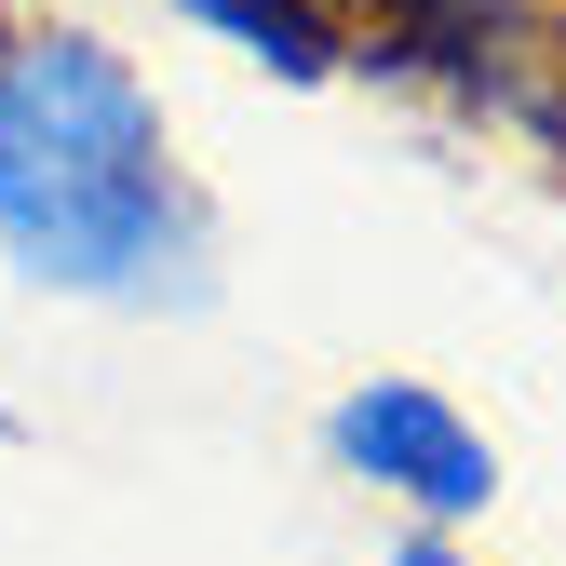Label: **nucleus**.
Masks as SVG:
<instances>
[{"label": "nucleus", "instance_id": "obj_1", "mask_svg": "<svg viewBox=\"0 0 566 566\" xmlns=\"http://www.w3.org/2000/svg\"><path fill=\"white\" fill-rule=\"evenodd\" d=\"M0 256L41 297L95 311H189L202 297V202L176 176L163 95L135 54L28 14L0 28Z\"/></svg>", "mask_w": 566, "mask_h": 566}, {"label": "nucleus", "instance_id": "obj_3", "mask_svg": "<svg viewBox=\"0 0 566 566\" xmlns=\"http://www.w3.org/2000/svg\"><path fill=\"white\" fill-rule=\"evenodd\" d=\"M189 28H217L230 54H256L270 82H337V54H350V28L324 14V0H176Z\"/></svg>", "mask_w": 566, "mask_h": 566}, {"label": "nucleus", "instance_id": "obj_4", "mask_svg": "<svg viewBox=\"0 0 566 566\" xmlns=\"http://www.w3.org/2000/svg\"><path fill=\"white\" fill-rule=\"evenodd\" d=\"M391 566H485V553H459V539H446V526H418V539H405V553H391Z\"/></svg>", "mask_w": 566, "mask_h": 566}, {"label": "nucleus", "instance_id": "obj_2", "mask_svg": "<svg viewBox=\"0 0 566 566\" xmlns=\"http://www.w3.org/2000/svg\"><path fill=\"white\" fill-rule=\"evenodd\" d=\"M324 446L350 485H378V500H405L418 526H459L500 500V446L472 432V405H446L432 378H350L324 405Z\"/></svg>", "mask_w": 566, "mask_h": 566}]
</instances>
